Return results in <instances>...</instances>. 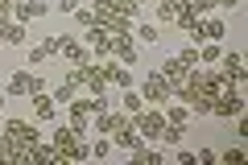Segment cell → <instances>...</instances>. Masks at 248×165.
I'll return each instance as SVG.
<instances>
[{"instance_id":"6da1fadb","label":"cell","mask_w":248,"mask_h":165,"mask_svg":"<svg viewBox=\"0 0 248 165\" xmlns=\"http://www.w3.org/2000/svg\"><path fill=\"white\" fill-rule=\"evenodd\" d=\"M95 25L104 33H133L137 17H141V0H95Z\"/></svg>"},{"instance_id":"8fae6325","label":"cell","mask_w":248,"mask_h":165,"mask_svg":"<svg viewBox=\"0 0 248 165\" xmlns=\"http://www.w3.org/2000/svg\"><path fill=\"white\" fill-rule=\"evenodd\" d=\"M58 50H62V37H46L42 45H33V50H29V66H42V62L54 58Z\"/></svg>"},{"instance_id":"d4e9b609","label":"cell","mask_w":248,"mask_h":165,"mask_svg":"<svg viewBox=\"0 0 248 165\" xmlns=\"http://www.w3.org/2000/svg\"><path fill=\"white\" fill-rule=\"evenodd\" d=\"M178 62L195 70V66H199V45H190V50H182V54H178Z\"/></svg>"},{"instance_id":"836d02e7","label":"cell","mask_w":248,"mask_h":165,"mask_svg":"<svg viewBox=\"0 0 248 165\" xmlns=\"http://www.w3.org/2000/svg\"><path fill=\"white\" fill-rule=\"evenodd\" d=\"M0 107H4V95H0Z\"/></svg>"},{"instance_id":"d6a6232c","label":"cell","mask_w":248,"mask_h":165,"mask_svg":"<svg viewBox=\"0 0 248 165\" xmlns=\"http://www.w3.org/2000/svg\"><path fill=\"white\" fill-rule=\"evenodd\" d=\"M219 4H223V9H236V4H240V0H219Z\"/></svg>"},{"instance_id":"cb8c5ba5","label":"cell","mask_w":248,"mask_h":165,"mask_svg":"<svg viewBox=\"0 0 248 165\" xmlns=\"http://www.w3.org/2000/svg\"><path fill=\"white\" fill-rule=\"evenodd\" d=\"M186 116H190V107L178 104V107H170V112H166V120H170V124H186Z\"/></svg>"},{"instance_id":"3957f363","label":"cell","mask_w":248,"mask_h":165,"mask_svg":"<svg viewBox=\"0 0 248 165\" xmlns=\"http://www.w3.org/2000/svg\"><path fill=\"white\" fill-rule=\"evenodd\" d=\"M240 112H244V91H240L236 83H228V87L215 91V99H211V116L232 120V116H240Z\"/></svg>"},{"instance_id":"4dcf8cb0","label":"cell","mask_w":248,"mask_h":165,"mask_svg":"<svg viewBox=\"0 0 248 165\" xmlns=\"http://www.w3.org/2000/svg\"><path fill=\"white\" fill-rule=\"evenodd\" d=\"M54 9H58V13H75V9H79V0H58Z\"/></svg>"},{"instance_id":"9c48e42d","label":"cell","mask_w":248,"mask_h":165,"mask_svg":"<svg viewBox=\"0 0 248 165\" xmlns=\"http://www.w3.org/2000/svg\"><path fill=\"white\" fill-rule=\"evenodd\" d=\"M112 54L124 62V66H137V45H133V37H128V33H116L112 37Z\"/></svg>"},{"instance_id":"83f0119b","label":"cell","mask_w":248,"mask_h":165,"mask_svg":"<svg viewBox=\"0 0 248 165\" xmlns=\"http://www.w3.org/2000/svg\"><path fill=\"white\" fill-rule=\"evenodd\" d=\"M108 153H112V140H104V136H99L95 145H91V157H108Z\"/></svg>"},{"instance_id":"f546056e","label":"cell","mask_w":248,"mask_h":165,"mask_svg":"<svg viewBox=\"0 0 248 165\" xmlns=\"http://www.w3.org/2000/svg\"><path fill=\"white\" fill-rule=\"evenodd\" d=\"M219 157H223V165H236L244 153H240V149H228V153H219Z\"/></svg>"},{"instance_id":"277c9868","label":"cell","mask_w":248,"mask_h":165,"mask_svg":"<svg viewBox=\"0 0 248 165\" xmlns=\"http://www.w3.org/2000/svg\"><path fill=\"white\" fill-rule=\"evenodd\" d=\"M133 128L141 132L145 140H157V136H161V128H166V112H157V107H149V104H145L141 112L133 116Z\"/></svg>"},{"instance_id":"5b68a950","label":"cell","mask_w":248,"mask_h":165,"mask_svg":"<svg viewBox=\"0 0 248 165\" xmlns=\"http://www.w3.org/2000/svg\"><path fill=\"white\" fill-rule=\"evenodd\" d=\"M4 136L21 149V165H25V153L37 145V128H33L29 120H9V124H4Z\"/></svg>"},{"instance_id":"d6986e66","label":"cell","mask_w":248,"mask_h":165,"mask_svg":"<svg viewBox=\"0 0 248 165\" xmlns=\"http://www.w3.org/2000/svg\"><path fill=\"white\" fill-rule=\"evenodd\" d=\"M223 33H228V29H223L219 17H203V42H219ZM203 42H199V45H203Z\"/></svg>"},{"instance_id":"e0dca14e","label":"cell","mask_w":248,"mask_h":165,"mask_svg":"<svg viewBox=\"0 0 248 165\" xmlns=\"http://www.w3.org/2000/svg\"><path fill=\"white\" fill-rule=\"evenodd\" d=\"M186 0H157V21H166V25H174L178 13H182Z\"/></svg>"},{"instance_id":"ac0fdd59","label":"cell","mask_w":248,"mask_h":165,"mask_svg":"<svg viewBox=\"0 0 248 165\" xmlns=\"http://www.w3.org/2000/svg\"><path fill=\"white\" fill-rule=\"evenodd\" d=\"M4 95H13V99L29 95V70H17V75L9 78V87H4Z\"/></svg>"},{"instance_id":"8992f818","label":"cell","mask_w":248,"mask_h":165,"mask_svg":"<svg viewBox=\"0 0 248 165\" xmlns=\"http://www.w3.org/2000/svg\"><path fill=\"white\" fill-rule=\"evenodd\" d=\"M112 145H116V149H128V153H141V149H145V136H141V132L133 128V116H128V120H124L120 128H116Z\"/></svg>"},{"instance_id":"4fadbf2b","label":"cell","mask_w":248,"mask_h":165,"mask_svg":"<svg viewBox=\"0 0 248 165\" xmlns=\"http://www.w3.org/2000/svg\"><path fill=\"white\" fill-rule=\"evenodd\" d=\"M108 87H133V70L124 66V62H108Z\"/></svg>"},{"instance_id":"5bb4252c","label":"cell","mask_w":248,"mask_h":165,"mask_svg":"<svg viewBox=\"0 0 248 165\" xmlns=\"http://www.w3.org/2000/svg\"><path fill=\"white\" fill-rule=\"evenodd\" d=\"M124 120H128V112H99L95 124H91V132H116Z\"/></svg>"},{"instance_id":"1f68e13d","label":"cell","mask_w":248,"mask_h":165,"mask_svg":"<svg viewBox=\"0 0 248 165\" xmlns=\"http://www.w3.org/2000/svg\"><path fill=\"white\" fill-rule=\"evenodd\" d=\"M178 165H195V153L190 149H178Z\"/></svg>"},{"instance_id":"52a82bcc","label":"cell","mask_w":248,"mask_h":165,"mask_svg":"<svg viewBox=\"0 0 248 165\" xmlns=\"http://www.w3.org/2000/svg\"><path fill=\"white\" fill-rule=\"evenodd\" d=\"M141 99H145V104H170V83L157 75V70H153V75L145 78V87H141Z\"/></svg>"},{"instance_id":"603a6c76","label":"cell","mask_w":248,"mask_h":165,"mask_svg":"<svg viewBox=\"0 0 248 165\" xmlns=\"http://www.w3.org/2000/svg\"><path fill=\"white\" fill-rule=\"evenodd\" d=\"M137 37H141V42H161V33H157V25H137Z\"/></svg>"},{"instance_id":"484cf974","label":"cell","mask_w":248,"mask_h":165,"mask_svg":"<svg viewBox=\"0 0 248 165\" xmlns=\"http://www.w3.org/2000/svg\"><path fill=\"white\" fill-rule=\"evenodd\" d=\"M75 21H79V29H91L95 25V13L91 9H75Z\"/></svg>"},{"instance_id":"2e32d148","label":"cell","mask_w":248,"mask_h":165,"mask_svg":"<svg viewBox=\"0 0 248 165\" xmlns=\"http://www.w3.org/2000/svg\"><path fill=\"white\" fill-rule=\"evenodd\" d=\"M0 37H4V45H21L25 42V25L21 21H0Z\"/></svg>"},{"instance_id":"7c38bea8","label":"cell","mask_w":248,"mask_h":165,"mask_svg":"<svg viewBox=\"0 0 248 165\" xmlns=\"http://www.w3.org/2000/svg\"><path fill=\"white\" fill-rule=\"evenodd\" d=\"M58 54H66V62H71V66H83V62H91L87 45L75 42V37H62V50H58Z\"/></svg>"},{"instance_id":"7402d4cb","label":"cell","mask_w":248,"mask_h":165,"mask_svg":"<svg viewBox=\"0 0 248 165\" xmlns=\"http://www.w3.org/2000/svg\"><path fill=\"white\" fill-rule=\"evenodd\" d=\"M157 140H166V145H178V140H182V124H170L166 120V128H161V136Z\"/></svg>"},{"instance_id":"4316f807","label":"cell","mask_w":248,"mask_h":165,"mask_svg":"<svg viewBox=\"0 0 248 165\" xmlns=\"http://www.w3.org/2000/svg\"><path fill=\"white\" fill-rule=\"evenodd\" d=\"M215 4H219V0H190V9H195L199 17H207V13H211Z\"/></svg>"},{"instance_id":"f1b7e54d","label":"cell","mask_w":248,"mask_h":165,"mask_svg":"<svg viewBox=\"0 0 248 165\" xmlns=\"http://www.w3.org/2000/svg\"><path fill=\"white\" fill-rule=\"evenodd\" d=\"M37 91H46V83H42V75H29V95H37Z\"/></svg>"},{"instance_id":"ba28073f","label":"cell","mask_w":248,"mask_h":165,"mask_svg":"<svg viewBox=\"0 0 248 165\" xmlns=\"http://www.w3.org/2000/svg\"><path fill=\"white\" fill-rule=\"evenodd\" d=\"M157 75H161V78L170 83V95H174V87H182V83H186V75H190V66H182L178 58H166V62L157 66Z\"/></svg>"},{"instance_id":"44dd1931","label":"cell","mask_w":248,"mask_h":165,"mask_svg":"<svg viewBox=\"0 0 248 165\" xmlns=\"http://www.w3.org/2000/svg\"><path fill=\"white\" fill-rule=\"evenodd\" d=\"M219 42H203L199 45V66H211V62H219Z\"/></svg>"},{"instance_id":"7a4b0ae2","label":"cell","mask_w":248,"mask_h":165,"mask_svg":"<svg viewBox=\"0 0 248 165\" xmlns=\"http://www.w3.org/2000/svg\"><path fill=\"white\" fill-rule=\"evenodd\" d=\"M83 136H87V132H75L71 124H62V128L54 132V149H58L66 161H87V157H91V145H87Z\"/></svg>"},{"instance_id":"9a60e30c","label":"cell","mask_w":248,"mask_h":165,"mask_svg":"<svg viewBox=\"0 0 248 165\" xmlns=\"http://www.w3.org/2000/svg\"><path fill=\"white\" fill-rule=\"evenodd\" d=\"M29 99H33V116H37V120H54V95H46V91H37V95H29Z\"/></svg>"},{"instance_id":"ffe728a7","label":"cell","mask_w":248,"mask_h":165,"mask_svg":"<svg viewBox=\"0 0 248 165\" xmlns=\"http://www.w3.org/2000/svg\"><path fill=\"white\" fill-rule=\"evenodd\" d=\"M120 104H124V112H128V116H137V112H141V107H145V99H141V91H133V87H124Z\"/></svg>"},{"instance_id":"30bf717a","label":"cell","mask_w":248,"mask_h":165,"mask_svg":"<svg viewBox=\"0 0 248 165\" xmlns=\"http://www.w3.org/2000/svg\"><path fill=\"white\" fill-rule=\"evenodd\" d=\"M219 62H223V75H228V83H236V87H240V83H244V58L232 50V54H219Z\"/></svg>"}]
</instances>
